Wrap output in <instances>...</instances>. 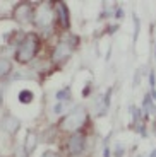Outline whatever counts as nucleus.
<instances>
[{"label": "nucleus", "instance_id": "obj_1", "mask_svg": "<svg viewBox=\"0 0 156 157\" xmlns=\"http://www.w3.org/2000/svg\"><path fill=\"white\" fill-rule=\"evenodd\" d=\"M39 46H41V39H39L38 34L35 33H27L26 36L23 38V41L19 43L16 50V60L19 63H29L33 58L36 56Z\"/></svg>", "mask_w": 156, "mask_h": 157}, {"label": "nucleus", "instance_id": "obj_2", "mask_svg": "<svg viewBox=\"0 0 156 157\" xmlns=\"http://www.w3.org/2000/svg\"><path fill=\"white\" fill-rule=\"evenodd\" d=\"M86 120H88L86 109L82 106H76L74 109L60 121V128H62L64 132H74V133H77V130L82 128V125L86 123Z\"/></svg>", "mask_w": 156, "mask_h": 157}, {"label": "nucleus", "instance_id": "obj_3", "mask_svg": "<svg viewBox=\"0 0 156 157\" xmlns=\"http://www.w3.org/2000/svg\"><path fill=\"white\" fill-rule=\"evenodd\" d=\"M51 7H53V2H43L38 7V10H35V19H33V22L36 24V28L47 29L53 24L55 10Z\"/></svg>", "mask_w": 156, "mask_h": 157}, {"label": "nucleus", "instance_id": "obj_4", "mask_svg": "<svg viewBox=\"0 0 156 157\" xmlns=\"http://www.w3.org/2000/svg\"><path fill=\"white\" fill-rule=\"evenodd\" d=\"M76 44H77V38H76V36H64L53 50V55H51L53 62L62 63L64 60H67L70 56V53H72Z\"/></svg>", "mask_w": 156, "mask_h": 157}, {"label": "nucleus", "instance_id": "obj_5", "mask_svg": "<svg viewBox=\"0 0 156 157\" xmlns=\"http://www.w3.org/2000/svg\"><path fill=\"white\" fill-rule=\"evenodd\" d=\"M12 16H14V21L19 24H27V22H33L35 19V10L31 9L29 4H17L12 10Z\"/></svg>", "mask_w": 156, "mask_h": 157}, {"label": "nucleus", "instance_id": "obj_6", "mask_svg": "<svg viewBox=\"0 0 156 157\" xmlns=\"http://www.w3.org/2000/svg\"><path fill=\"white\" fill-rule=\"evenodd\" d=\"M84 145H86V138H84V135L82 133H72L69 137V140H67V152H69V155H79V154H82V150H84Z\"/></svg>", "mask_w": 156, "mask_h": 157}, {"label": "nucleus", "instance_id": "obj_7", "mask_svg": "<svg viewBox=\"0 0 156 157\" xmlns=\"http://www.w3.org/2000/svg\"><path fill=\"white\" fill-rule=\"evenodd\" d=\"M53 9L57 10L55 14H57L59 24L64 29H69L70 28V17H69V9H67V5L64 2H53Z\"/></svg>", "mask_w": 156, "mask_h": 157}, {"label": "nucleus", "instance_id": "obj_8", "mask_svg": "<svg viewBox=\"0 0 156 157\" xmlns=\"http://www.w3.org/2000/svg\"><path fill=\"white\" fill-rule=\"evenodd\" d=\"M38 135H36V132H33V130H27L26 133V138H24V152H26V155H31L33 152L36 150V147H38Z\"/></svg>", "mask_w": 156, "mask_h": 157}, {"label": "nucleus", "instance_id": "obj_9", "mask_svg": "<svg viewBox=\"0 0 156 157\" xmlns=\"http://www.w3.org/2000/svg\"><path fill=\"white\" fill-rule=\"evenodd\" d=\"M19 126H21V123H19V120H17L16 116H12V114H7V116L4 118V128L7 130V133H10V135H14L19 130Z\"/></svg>", "mask_w": 156, "mask_h": 157}, {"label": "nucleus", "instance_id": "obj_10", "mask_svg": "<svg viewBox=\"0 0 156 157\" xmlns=\"http://www.w3.org/2000/svg\"><path fill=\"white\" fill-rule=\"evenodd\" d=\"M17 99H19L21 104H29V102H33V99H35V94H33V90L29 89H23L17 94Z\"/></svg>", "mask_w": 156, "mask_h": 157}, {"label": "nucleus", "instance_id": "obj_11", "mask_svg": "<svg viewBox=\"0 0 156 157\" xmlns=\"http://www.w3.org/2000/svg\"><path fill=\"white\" fill-rule=\"evenodd\" d=\"M12 70V63L9 58H0V78L7 77Z\"/></svg>", "mask_w": 156, "mask_h": 157}, {"label": "nucleus", "instance_id": "obj_12", "mask_svg": "<svg viewBox=\"0 0 156 157\" xmlns=\"http://www.w3.org/2000/svg\"><path fill=\"white\" fill-rule=\"evenodd\" d=\"M55 96H57V99H59V101H62V99H69L70 98V90L69 89H62V90H59Z\"/></svg>", "mask_w": 156, "mask_h": 157}, {"label": "nucleus", "instance_id": "obj_13", "mask_svg": "<svg viewBox=\"0 0 156 157\" xmlns=\"http://www.w3.org/2000/svg\"><path fill=\"white\" fill-rule=\"evenodd\" d=\"M124 154H125V149L118 144V145L115 147V157H124Z\"/></svg>", "mask_w": 156, "mask_h": 157}, {"label": "nucleus", "instance_id": "obj_14", "mask_svg": "<svg viewBox=\"0 0 156 157\" xmlns=\"http://www.w3.org/2000/svg\"><path fill=\"white\" fill-rule=\"evenodd\" d=\"M62 111H64V104H62V102H57V104L53 106V113L55 114H60Z\"/></svg>", "mask_w": 156, "mask_h": 157}, {"label": "nucleus", "instance_id": "obj_15", "mask_svg": "<svg viewBox=\"0 0 156 157\" xmlns=\"http://www.w3.org/2000/svg\"><path fill=\"white\" fill-rule=\"evenodd\" d=\"M149 86L154 89V86H156V75H154V72L151 70V74H149Z\"/></svg>", "mask_w": 156, "mask_h": 157}, {"label": "nucleus", "instance_id": "obj_16", "mask_svg": "<svg viewBox=\"0 0 156 157\" xmlns=\"http://www.w3.org/2000/svg\"><path fill=\"white\" fill-rule=\"evenodd\" d=\"M134 22H136V33H134V38L137 39V36H139V29H141V28H139L141 22H139V19H137V16H134Z\"/></svg>", "mask_w": 156, "mask_h": 157}, {"label": "nucleus", "instance_id": "obj_17", "mask_svg": "<svg viewBox=\"0 0 156 157\" xmlns=\"http://www.w3.org/2000/svg\"><path fill=\"white\" fill-rule=\"evenodd\" d=\"M41 157H59V155H57V154H55L53 150H47V152L41 154Z\"/></svg>", "mask_w": 156, "mask_h": 157}, {"label": "nucleus", "instance_id": "obj_18", "mask_svg": "<svg viewBox=\"0 0 156 157\" xmlns=\"http://www.w3.org/2000/svg\"><path fill=\"white\" fill-rule=\"evenodd\" d=\"M115 16H117V17H122V16H124V10H122V9H117V14H115Z\"/></svg>", "mask_w": 156, "mask_h": 157}, {"label": "nucleus", "instance_id": "obj_19", "mask_svg": "<svg viewBox=\"0 0 156 157\" xmlns=\"http://www.w3.org/2000/svg\"><path fill=\"white\" fill-rule=\"evenodd\" d=\"M148 157H156V149H154V150H153V152H151V154H149V155H148Z\"/></svg>", "mask_w": 156, "mask_h": 157}, {"label": "nucleus", "instance_id": "obj_20", "mask_svg": "<svg viewBox=\"0 0 156 157\" xmlns=\"http://www.w3.org/2000/svg\"><path fill=\"white\" fill-rule=\"evenodd\" d=\"M149 96H153V98L156 99V89H153V92H151V94H149Z\"/></svg>", "mask_w": 156, "mask_h": 157}, {"label": "nucleus", "instance_id": "obj_21", "mask_svg": "<svg viewBox=\"0 0 156 157\" xmlns=\"http://www.w3.org/2000/svg\"><path fill=\"white\" fill-rule=\"evenodd\" d=\"M0 104H2V94H0Z\"/></svg>", "mask_w": 156, "mask_h": 157}, {"label": "nucleus", "instance_id": "obj_22", "mask_svg": "<svg viewBox=\"0 0 156 157\" xmlns=\"http://www.w3.org/2000/svg\"><path fill=\"white\" fill-rule=\"evenodd\" d=\"M139 157H142V155H139Z\"/></svg>", "mask_w": 156, "mask_h": 157}]
</instances>
